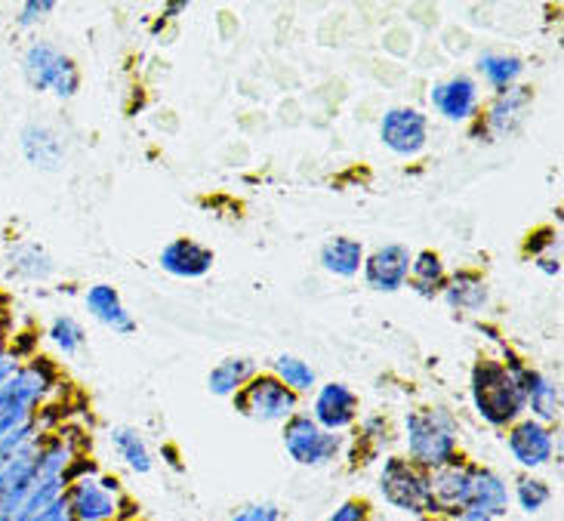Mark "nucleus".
I'll list each match as a JSON object with an SVG mask.
<instances>
[{
  "label": "nucleus",
  "instance_id": "obj_1",
  "mask_svg": "<svg viewBox=\"0 0 564 521\" xmlns=\"http://www.w3.org/2000/svg\"><path fill=\"white\" fill-rule=\"evenodd\" d=\"M59 389V370L44 355H31L13 377L0 386V432L22 430L29 423H37V414L50 395Z\"/></svg>",
  "mask_w": 564,
  "mask_h": 521
},
{
  "label": "nucleus",
  "instance_id": "obj_2",
  "mask_svg": "<svg viewBox=\"0 0 564 521\" xmlns=\"http://www.w3.org/2000/svg\"><path fill=\"white\" fill-rule=\"evenodd\" d=\"M404 447H408L404 460L420 466L423 473H435L442 466L463 460L457 423L442 408H416L404 414Z\"/></svg>",
  "mask_w": 564,
  "mask_h": 521
},
{
  "label": "nucleus",
  "instance_id": "obj_3",
  "mask_svg": "<svg viewBox=\"0 0 564 521\" xmlns=\"http://www.w3.org/2000/svg\"><path fill=\"white\" fill-rule=\"evenodd\" d=\"M473 404L475 414L481 416L494 430H509L524 414V395H521L516 361H478L473 368Z\"/></svg>",
  "mask_w": 564,
  "mask_h": 521
},
{
  "label": "nucleus",
  "instance_id": "obj_4",
  "mask_svg": "<svg viewBox=\"0 0 564 521\" xmlns=\"http://www.w3.org/2000/svg\"><path fill=\"white\" fill-rule=\"evenodd\" d=\"M62 497L75 521H137V509L127 500L121 481L102 473L77 476Z\"/></svg>",
  "mask_w": 564,
  "mask_h": 521
},
{
  "label": "nucleus",
  "instance_id": "obj_5",
  "mask_svg": "<svg viewBox=\"0 0 564 521\" xmlns=\"http://www.w3.org/2000/svg\"><path fill=\"white\" fill-rule=\"evenodd\" d=\"M377 488H380L382 500L398 512H404V515H413V519H435L438 515V507L432 500L429 473H423L420 466H413L404 457L389 454L382 460Z\"/></svg>",
  "mask_w": 564,
  "mask_h": 521
},
{
  "label": "nucleus",
  "instance_id": "obj_6",
  "mask_svg": "<svg viewBox=\"0 0 564 521\" xmlns=\"http://www.w3.org/2000/svg\"><path fill=\"white\" fill-rule=\"evenodd\" d=\"M22 77L34 93H50L56 99H75L80 90V72L75 59L53 41H31L22 53Z\"/></svg>",
  "mask_w": 564,
  "mask_h": 521
},
{
  "label": "nucleus",
  "instance_id": "obj_7",
  "mask_svg": "<svg viewBox=\"0 0 564 521\" xmlns=\"http://www.w3.org/2000/svg\"><path fill=\"white\" fill-rule=\"evenodd\" d=\"M281 442H284V451H288L290 460L296 463V466H305V469L330 466L346 451V438L343 435L321 430L312 416L300 414V411L284 423Z\"/></svg>",
  "mask_w": 564,
  "mask_h": 521
},
{
  "label": "nucleus",
  "instance_id": "obj_8",
  "mask_svg": "<svg viewBox=\"0 0 564 521\" xmlns=\"http://www.w3.org/2000/svg\"><path fill=\"white\" fill-rule=\"evenodd\" d=\"M300 395L290 392L288 386L281 383L278 377L260 373L235 395V408L238 414L250 416L257 423H288L290 416L296 414Z\"/></svg>",
  "mask_w": 564,
  "mask_h": 521
},
{
  "label": "nucleus",
  "instance_id": "obj_9",
  "mask_svg": "<svg viewBox=\"0 0 564 521\" xmlns=\"http://www.w3.org/2000/svg\"><path fill=\"white\" fill-rule=\"evenodd\" d=\"M37 438L0 466V521H13V515L29 500L37 485Z\"/></svg>",
  "mask_w": 564,
  "mask_h": 521
},
{
  "label": "nucleus",
  "instance_id": "obj_10",
  "mask_svg": "<svg viewBox=\"0 0 564 521\" xmlns=\"http://www.w3.org/2000/svg\"><path fill=\"white\" fill-rule=\"evenodd\" d=\"M380 139L389 152L416 158L429 142V118L413 106H395L382 115Z\"/></svg>",
  "mask_w": 564,
  "mask_h": 521
},
{
  "label": "nucleus",
  "instance_id": "obj_11",
  "mask_svg": "<svg viewBox=\"0 0 564 521\" xmlns=\"http://www.w3.org/2000/svg\"><path fill=\"white\" fill-rule=\"evenodd\" d=\"M506 451L524 473H536V469L550 466L555 457V432L531 416L519 420L506 432Z\"/></svg>",
  "mask_w": 564,
  "mask_h": 521
},
{
  "label": "nucleus",
  "instance_id": "obj_12",
  "mask_svg": "<svg viewBox=\"0 0 564 521\" xmlns=\"http://www.w3.org/2000/svg\"><path fill=\"white\" fill-rule=\"evenodd\" d=\"M531 102H534V93L531 87H512V90L497 93V99L490 102L488 115H485V123L478 130V137H485L488 142H500V139L516 137L521 130V123L531 111Z\"/></svg>",
  "mask_w": 564,
  "mask_h": 521
},
{
  "label": "nucleus",
  "instance_id": "obj_13",
  "mask_svg": "<svg viewBox=\"0 0 564 521\" xmlns=\"http://www.w3.org/2000/svg\"><path fill=\"white\" fill-rule=\"evenodd\" d=\"M413 253L404 245H382L370 257H365V281L370 291L398 293L408 287Z\"/></svg>",
  "mask_w": 564,
  "mask_h": 521
},
{
  "label": "nucleus",
  "instance_id": "obj_14",
  "mask_svg": "<svg viewBox=\"0 0 564 521\" xmlns=\"http://www.w3.org/2000/svg\"><path fill=\"white\" fill-rule=\"evenodd\" d=\"M473 460H457L451 466H442L435 473H429L432 485V500L438 507V515H457L463 509H469V491H473Z\"/></svg>",
  "mask_w": 564,
  "mask_h": 521
},
{
  "label": "nucleus",
  "instance_id": "obj_15",
  "mask_svg": "<svg viewBox=\"0 0 564 521\" xmlns=\"http://www.w3.org/2000/svg\"><path fill=\"white\" fill-rule=\"evenodd\" d=\"M19 152L29 161L34 170H44V173H56L65 167V139L59 130H53L50 123L29 121L22 123L19 130Z\"/></svg>",
  "mask_w": 564,
  "mask_h": 521
},
{
  "label": "nucleus",
  "instance_id": "obj_16",
  "mask_svg": "<svg viewBox=\"0 0 564 521\" xmlns=\"http://www.w3.org/2000/svg\"><path fill=\"white\" fill-rule=\"evenodd\" d=\"M516 377H519L521 395H524V411H531V420L552 426L562 420V389L552 383L546 373L524 368L516 361Z\"/></svg>",
  "mask_w": 564,
  "mask_h": 521
},
{
  "label": "nucleus",
  "instance_id": "obj_17",
  "mask_svg": "<svg viewBox=\"0 0 564 521\" xmlns=\"http://www.w3.org/2000/svg\"><path fill=\"white\" fill-rule=\"evenodd\" d=\"M312 420L321 430L327 432H346L355 426L358 420V395L351 392L346 383H327L315 392V404H312Z\"/></svg>",
  "mask_w": 564,
  "mask_h": 521
},
{
  "label": "nucleus",
  "instance_id": "obj_18",
  "mask_svg": "<svg viewBox=\"0 0 564 521\" xmlns=\"http://www.w3.org/2000/svg\"><path fill=\"white\" fill-rule=\"evenodd\" d=\"M432 108L451 123H469L478 115V84L469 75H454L432 87Z\"/></svg>",
  "mask_w": 564,
  "mask_h": 521
},
{
  "label": "nucleus",
  "instance_id": "obj_19",
  "mask_svg": "<svg viewBox=\"0 0 564 521\" xmlns=\"http://www.w3.org/2000/svg\"><path fill=\"white\" fill-rule=\"evenodd\" d=\"M161 269L173 278H204L214 269V250L210 247L198 245L192 238H176L161 250Z\"/></svg>",
  "mask_w": 564,
  "mask_h": 521
},
{
  "label": "nucleus",
  "instance_id": "obj_20",
  "mask_svg": "<svg viewBox=\"0 0 564 521\" xmlns=\"http://www.w3.org/2000/svg\"><path fill=\"white\" fill-rule=\"evenodd\" d=\"M509 507H512V491H509L506 478L500 476L497 469L475 463L473 491H469V509H475V512H485V515H494V519H506Z\"/></svg>",
  "mask_w": 564,
  "mask_h": 521
},
{
  "label": "nucleus",
  "instance_id": "obj_21",
  "mask_svg": "<svg viewBox=\"0 0 564 521\" xmlns=\"http://www.w3.org/2000/svg\"><path fill=\"white\" fill-rule=\"evenodd\" d=\"M84 306H87V312H90L96 322L106 324L108 330H115V334H123V337H127V334L137 330L133 315L127 312L118 291L108 287V284H93L90 291L84 293Z\"/></svg>",
  "mask_w": 564,
  "mask_h": 521
},
{
  "label": "nucleus",
  "instance_id": "obj_22",
  "mask_svg": "<svg viewBox=\"0 0 564 521\" xmlns=\"http://www.w3.org/2000/svg\"><path fill=\"white\" fill-rule=\"evenodd\" d=\"M56 272L53 257L46 253L44 245L37 241H15L7 250V275L19 278V281H46Z\"/></svg>",
  "mask_w": 564,
  "mask_h": 521
},
{
  "label": "nucleus",
  "instance_id": "obj_23",
  "mask_svg": "<svg viewBox=\"0 0 564 521\" xmlns=\"http://www.w3.org/2000/svg\"><path fill=\"white\" fill-rule=\"evenodd\" d=\"M321 265L334 278H355L365 269V245L355 238H346V235L330 238L321 247Z\"/></svg>",
  "mask_w": 564,
  "mask_h": 521
},
{
  "label": "nucleus",
  "instance_id": "obj_24",
  "mask_svg": "<svg viewBox=\"0 0 564 521\" xmlns=\"http://www.w3.org/2000/svg\"><path fill=\"white\" fill-rule=\"evenodd\" d=\"M444 303L457 312H481L488 306L490 291L485 284V278L475 275V272H459L451 281H444Z\"/></svg>",
  "mask_w": 564,
  "mask_h": 521
},
{
  "label": "nucleus",
  "instance_id": "obj_25",
  "mask_svg": "<svg viewBox=\"0 0 564 521\" xmlns=\"http://www.w3.org/2000/svg\"><path fill=\"white\" fill-rule=\"evenodd\" d=\"M475 68H478L481 80L497 93L519 87L521 75H524V62L512 53H481Z\"/></svg>",
  "mask_w": 564,
  "mask_h": 521
},
{
  "label": "nucleus",
  "instance_id": "obj_26",
  "mask_svg": "<svg viewBox=\"0 0 564 521\" xmlns=\"http://www.w3.org/2000/svg\"><path fill=\"white\" fill-rule=\"evenodd\" d=\"M257 377V365L250 358H226L219 361L210 377H207V389L219 395V399H235L250 380Z\"/></svg>",
  "mask_w": 564,
  "mask_h": 521
},
{
  "label": "nucleus",
  "instance_id": "obj_27",
  "mask_svg": "<svg viewBox=\"0 0 564 521\" xmlns=\"http://www.w3.org/2000/svg\"><path fill=\"white\" fill-rule=\"evenodd\" d=\"M111 447H115V454L127 463L130 473L149 476L154 469L152 451H149L145 438H142L133 426H115V430H111Z\"/></svg>",
  "mask_w": 564,
  "mask_h": 521
},
{
  "label": "nucleus",
  "instance_id": "obj_28",
  "mask_svg": "<svg viewBox=\"0 0 564 521\" xmlns=\"http://www.w3.org/2000/svg\"><path fill=\"white\" fill-rule=\"evenodd\" d=\"M358 438H355V445L349 451V460L351 466H365V463L377 460L382 451L389 447L392 442V432H389V423L382 420V416H370L361 423V430L355 432Z\"/></svg>",
  "mask_w": 564,
  "mask_h": 521
},
{
  "label": "nucleus",
  "instance_id": "obj_29",
  "mask_svg": "<svg viewBox=\"0 0 564 521\" xmlns=\"http://www.w3.org/2000/svg\"><path fill=\"white\" fill-rule=\"evenodd\" d=\"M444 281H447V278H444V265L442 260H438V253L423 250L420 257H413L408 284H411L413 291L420 293L423 300H435V296H442Z\"/></svg>",
  "mask_w": 564,
  "mask_h": 521
},
{
  "label": "nucleus",
  "instance_id": "obj_30",
  "mask_svg": "<svg viewBox=\"0 0 564 521\" xmlns=\"http://www.w3.org/2000/svg\"><path fill=\"white\" fill-rule=\"evenodd\" d=\"M509 491H512V500L519 503L521 512H528V515H536V512H543L552 503L550 481L531 476V473L516 478V485Z\"/></svg>",
  "mask_w": 564,
  "mask_h": 521
},
{
  "label": "nucleus",
  "instance_id": "obj_31",
  "mask_svg": "<svg viewBox=\"0 0 564 521\" xmlns=\"http://www.w3.org/2000/svg\"><path fill=\"white\" fill-rule=\"evenodd\" d=\"M46 339L56 346V352H62L65 358H72V355H77L84 349L87 334H84V327H80L72 315H56V318L50 322Z\"/></svg>",
  "mask_w": 564,
  "mask_h": 521
},
{
  "label": "nucleus",
  "instance_id": "obj_32",
  "mask_svg": "<svg viewBox=\"0 0 564 521\" xmlns=\"http://www.w3.org/2000/svg\"><path fill=\"white\" fill-rule=\"evenodd\" d=\"M275 377L288 386L290 392H312L315 389V370L308 368V361L296 355H278L275 358Z\"/></svg>",
  "mask_w": 564,
  "mask_h": 521
},
{
  "label": "nucleus",
  "instance_id": "obj_33",
  "mask_svg": "<svg viewBox=\"0 0 564 521\" xmlns=\"http://www.w3.org/2000/svg\"><path fill=\"white\" fill-rule=\"evenodd\" d=\"M531 250H534L536 269L543 275H562V241H558V231H540L534 241H531Z\"/></svg>",
  "mask_w": 564,
  "mask_h": 521
},
{
  "label": "nucleus",
  "instance_id": "obj_34",
  "mask_svg": "<svg viewBox=\"0 0 564 521\" xmlns=\"http://www.w3.org/2000/svg\"><path fill=\"white\" fill-rule=\"evenodd\" d=\"M50 13H56V3H53V0H29V3L19 7L15 25H19V29H37L41 22H46V15Z\"/></svg>",
  "mask_w": 564,
  "mask_h": 521
},
{
  "label": "nucleus",
  "instance_id": "obj_35",
  "mask_svg": "<svg viewBox=\"0 0 564 521\" xmlns=\"http://www.w3.org/2000/svg\"><path fill=\"white\" fill-rule=\"evenodd\" d=\"M324 521H373V509H370L365 497H349Z\"/></svg>",
  "mask_w": 564,
  "mask_h": 521
},
{
  "label": "nucleus",
  "instance_id": "obj_36",
  "mask_svg": "<svg viewBox=\"0 0 564 521\" xmlns=\"http://www.w3.org/2000/svg\"><path fill=\"white\" fill-rule=\"evenodd\" d=\"M229 521H284V512L275 503H247Z\"/></svg>",
  "mask_w": 564,
  "mask_h": 521
},
{
  "label": "nucleus",
  "instance_id": "obj_37",
  "mask_svg": "<svg viewBox=\"0 0 564 521\" xmlns=\"http://www.w3.org/2000/svg\"><path fill=\"white\" fill-rule=\"evenodd\" d=\"M31 521H75V515H72L68 503H65V497H59V500H53L44 512H37Z\"/></svg>",
  "mask_w": 564,
  "mask_h": 521
},
{
  "label": "nucleus",
  "instance_id": "obj_38",
  "mask_svg": "<svg viewBox=\"0 0 564 521\" xmlns=\"http://www.w3.org/2000/svg\"><path fill=\"white\" fill-rule=\"evenodd\" d=\"M451 521H503V519H494V515L475 512V509H463V512H457V515H451Z\"/></svg>",
  "mask_w": 564,
  "mask_h": 521
},
{
  "label": "nucleus",
  "instance_id": "obj_39",
  "mask_svg": "<svg viewBox=\"0 0 564 521\" xmlns=\"http://www.w3.org/2000/svg\"><path fill=\"white\" fill-rule=\"evenodd\" d=\"M0 312H3V308H0Z\"/></svg>",
  "mask_w": 564,
  "mask_h": 521
}]
</instances>
